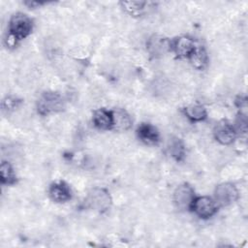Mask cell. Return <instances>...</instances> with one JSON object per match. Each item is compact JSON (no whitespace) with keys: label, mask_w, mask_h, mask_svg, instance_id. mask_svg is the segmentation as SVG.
<instances>
[{"label":"cell","mask_w":248,"mask_h":248,"mask_svg":"<svg viewBox=\"0 0 248 248\" xmlns=\"http://www.w3.org/2000/svg\"><path fill=\"white\" fill-rule=\"evenodd\" d=\"M196 47L194 40L188 36H179L171 42V49L179 58L189 59Z\"/></svg>","instance_id":"obj_8"},{"label":"cell","mask_w":248,"mask_h":248,"mask_svg":"<svg viewBox=\"0 0 248 248\" xmlns=\"http://www.w3.org/2000/svg\"><path fill=\"white\" fill-rule=\"evenodd\" d=\"M217 204L213 199L206 196L196 197L191 210L200 218L207 219L212 217L217 211Z\"/></svg>","instance_id":"obj_6"},{"label":"cell","mask_w":248,"mask_h":248,"mask_svg":"<svg viewBox=\"0 0 248 248\" xmlns=\"http://www.w3.org/2000/svg\"><path fill=\"white\" fill-rule=\"evenodd\" d=\"M94 125L102 130L112 129V111L106 108H98L93 112L92 117Z\"/></svg>","instance_id":"obj_12"},{"label":"cell","mask_w":248,"mask_h":248,"mask_svg":"<svg viewBox=\"0 0 248 248\" xmlns=\"http://www.w3.org/2000/svg\"><path fill=\"white\" fill-rule=\"evenodd\" d=\"M137 136L146 144H157L160 140L158 130L149 123H141L137 129Z\"/></svg>","instance_id":"obj_11"},{"label":"cell","mask_w":248,"mask_h":248,"mask_svg":"<svg viewBox=\"0 0 248 248\" xmlns=\"http://www.w3.org/2000/svg\"><path fill=\"white\" fill-rule=\"evenodd\" d=\"M191 64L197 69H203L207 64V54L205 49L202 46L196 47L195 51L189 57Z\"/></svg>","instance_id":"obj_18"},{"label":"cell","mask_w":248,"mask_h":248,"mask_svg":"<svg viewBox=\"0 0 248 248\" xmlns=\"http://www.w3.org/2000/svg\"><path fill=\"white\" fill-rule=\"evenodd\" d=\"M147 51L154 57H159L171 49V42L159 35H153L146 43Z\"/></svg>","instance_id":"obj_9"},{"label":"cell","mask_w":248,"mask_h":248,"mask_svg":"<svg viewBox=\"0 0 248 248\" xmlns=\"http://www.w3.org/2000/svg\"><path fill=\"white\" fill-rule=\"evenodd\" d=\"M112 111V129L116 131H126L132 125V119L123 108H115Z\"/></svg>","instance_id":"obj_13"},{"label":"cell","mask_w":248,"mask_h":248,"mask_svg":"<svg viewBox=\"0 0 248 248\" xmlns=\"http://www.w3.org/2000/svg\"><path fill=\"white\" fill-rule=\"evenodd\" d=\"M238 199V191L232 183L219 184L214 191V201L217 206H228Z\"/></svg>","instance_id":"obj_5"},{"label":"cell","mask_w":248,"mask_h":248,"mask_svg":"<svg viewBox=\"0 0 248 248\" xmlns=\"http://www.w3.org/2000/svg\"><path fill=\"white\" fill-rule=\"evenodd\" d=\"M170 155L176 161H182L185 156V146L183 141L178 138H173L168 146Z\"/></svg>","instance_id":"obj_16"},{"label":"cell","mask_w":248,"mask_h":248,"mask_svg":"<svg viewBox=\"0 0 248 248\" xmlns=\"http://www.w3.org/2000/svg\"><path fill=\"white\" fill-rule=\"evenodd\" d=\"M50 199L55 202H65L71 200L72 191L70 186L62 180L53 182L48 189Z\"/></svg>","instance_id":"obj_10"},{"label":"cell","mask_w":248,"mask_h":248,"mask_svg":"<svg viewBox=\"0 0 248 248\" xmlns=\"http://www.w3.org/2000/svg\"><path fill=\"white\" fill-rule=\"evenodd\" d=\"M195 198V191L188 183L178 185L173 192V202L180 210H191Z\"/></svg>","instance_id":"obj_4"},{"label":"cell","mask_w":248,"mask_h":248,"mask_svg":"<svg viewBox=\"0 0 248 248\" xmlns=\"http://www.w3.org/2000/svg\"><path fill=\"white\" fill-rule=\"evenodd\" d=\"M63 108V98L56 92H44L37 102V110L41 115H48L50 113L59 112L62 111Z\"/></svg>","instance_id":"obj_2"},{"label":"cell","mask_w":248,"mask_h":248,"mask_svg":"<svg viewBox=\"0 0 248 248\" xmlns=\"http://www.w3.org/2000/svg\"><path fill=\"white\" fill-rule=\"evenodd\" d=\"M183 112L188 119L194 122L202 121L206 118L207 112L203 106L199 104H192L183 108Z\"/></svg>","instance_id":"obj_15"},{"label":"cell","mask_w":248,"mask_h":248,"mask_svg":"<svg viewBox=\"0 0 248 248\" xmlns=\"http://www.w3.org/2000/svg\"><path fill=\"white\" fill-rule=\"evenodd\" d=\"M151 4L146 1H122L120 5L129 15L133 16H142L148 9V5Z\"/></svg>","instance_id":"obj_14"},{"label":"cell","mask_w":248,"mask_h":248,"mask_svg":"<svg viewBox=\"0 0 248 248\" xmlns=\"http://www.w3.org/2000/svg\"><path fill=\"white\" fill-rule=\"evenodd\" d=\"M213 135L215 140L224 145L232 143L237 136L233 125L227 120H221L215 125Z\"/></svg>","instance_id":"obj_7"},{"label":"cell","mask_w":248,"mask_h":248,"mask_svg":"<svg viewBox=\"0 0 248 248\" xmlns=\"http://www.w3.org/2000/svg\"><path fill=\"white\" fill-rule=\"evenodd\" d=\"M85 204L95 211L105 212L111 205V197L106 189L96 187L88 192L85 198Z\"/></svg>","instance_id":"obj_3"},{"label":"cell","mask_w":248,"mask_h":248,"mask_svg":"<svg viewBox=\"0 0 248 248\" xmlns=\"http://www.w3.org/2000/svg\"><path fill=\"white\" fill-rule=\"evenodd\" d=\"M33 23L31 18L22 13L13 15L9 21L8 46H15L18 41L25 39L32 32Z\"/></svg>","instance_id":"obj_1"},{"label":"cell","mask_w":248,"mask_h":248,"mask_svg":"<svg viewBox=\"0 0 248 248\" xmlns=\"http://www.w3.org/2000/svg\"><path fill=\"white\" fill-rule=\"evenodd\" d=\"M0 179L1 183L5 185H13L16 181V177L13 167L9 162L3 161L0 167Z\"/></svg>","instance_id":"obj_17"},{"label":"cell","mask_w":248,"mask_h":248,"mask_svg":"<svg viewBox=\"0 0 248 248\" xmlns=\"http://www.w3.org/2000/svg\"><path fill=\"white\" fill-rule=\"evenodd\" d=\"M25 5H27L29 8H36L38 6H41V5H44L45 3L44 2H35V1H28V2H24Z\"/></svg>","instance_id":"obj_21"},{"label":"cell","mask_w":248,"mask_h":248,"mask_svg":"<svg viewBox=\"0 0 248 248\" xmlns=\"http://www.w3.org/2000/svg\"><path fill=\"white\" fill-rule=\"evenodd\" d=\"M234 130L236 132V134H241V135H245L247 132V116L245 113H238L235 123L233 125Z\"/></svg>","instance_id":"obj_19"},{"label":"cell","mask_w":248,"mask_h":248,"mask_svg":"<svg viewBox=\"0 0 248 248\" xmlns=\"http://www.w3.org/2000/svg\"><path fill=\"white\" fill-rule=\"evenodd\" d=\"M20 103L19 100H17L16 98H12V97H7L6 99L3 100L2 102V108H3V110H12L14 108H16L18 104Z\"/></svg>","instance_id":"obj_20"}]
</instances>
